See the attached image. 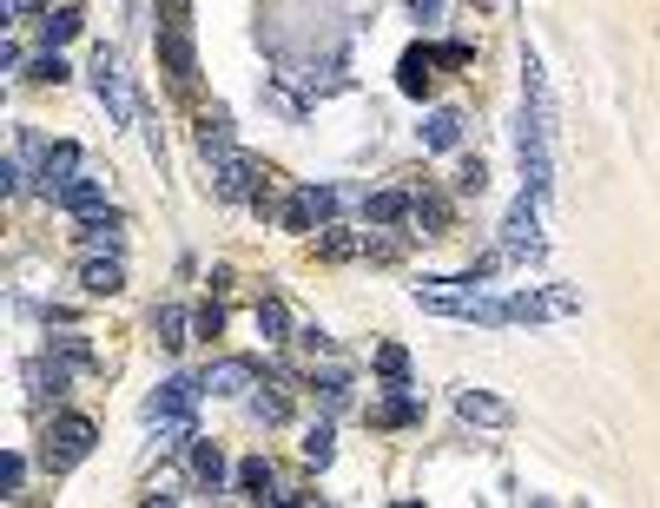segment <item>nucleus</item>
I'll list each match as a JSON object with an SVG mask.
<instances>
[{
  "label": "nucleus",
  "instance_id": "1",
  "mask_svg": "<svg viewBox=\"0 0 660 508\" xmlns=\"http://www.w3.org/2000/svg\"><path fill=\"white\" fill-rule=\"evenodd\" d=\"M516 152H522V192L548 199V93H542V66L535 53H522V132H516Z\"/></svg>",
  "mask_w": 660,
  "mask_h": 508
},
{
  "label": "nucleus",
  "instance_id": "2",
  "mask_svg": "<svg viewBox=\"0 0 660 508\" xmlns=\"http://www.w3.org/2000/svg\"><path fill=\"white\" fill-rule=\"evenodd\" d=\"M158 60L173 87L199 79V53H192V0H158Z\"/></svg>",
  "mask_w": 660,
  "mask_h": 508
},
{
  "label": "nucleus",
  "instance_id": "3",
  "mask_svg": "<svg viewBox=\"0 0 660 508\" xmlns=\"http://www.w3.org/2000/svg\"><path fill=\"white\" fill-rule=\"evenodd\" d=\"M503 251L509 265H529V258H542V199L535 192H522L516 205H509V218H503Z\"/></svg>",
  "mask_w": 660,
  "mask_h": 508
},
{
  "label": "nucleus",
  "instance_id": "4",
  "mask_svg": "<svg viewBox=\"0 0 660 508\" xmlns=\"http://www.w3.org/2000/svg\"><path fill=\"white\" fill-rule=\"evenodd\" d=\"M212 179H218V199L258 205V212H265V165H258L252 152H225V158L212 165Z\"/></svg>",
  "mask_w": 660,
  "mask_h": 508
},
{
  "label": "nucleus",
  "instance_id": "5",
  "mask_svg": "<svg viewBox=\"0 0 660 508\" xmlns=\"http://www.w3.org/2000/svg\"><path fill=\"white\" fill-rule=\"evenodd\" d=\"M93 93H100V106H106V119L113 126H126L139 106H132V87H126V66H119V53L113 47H100L93 53Z\"/></svg>",
  "mask_w": 660,
  "mask_h": 508
},
{
  "label": "nucleus",
  "instance_id": "6",
  "mask_svg": "<svg viewBox=\"0 0 660 508\" xmlns=\"http://www.w3.org/2000/svg\"><path fill=\"white\" fill-rule=\"evenodd\" d=\"M199 396H205V383H199V377H165V383L145 396V422H152V430H158V422H192Z\"/></svg>",
  "mask_w": 660,
  "mask_h": 508
},
{
  "label": "nucleus",
  "instance_id": "7",
  "mask_svg": "<svg viewBox=\"0 0 660 508\" xmlns=\"http://www.w3.org/2000/svg\"><path fill=\"white\" fill-rule=\"evenodd\" d=\"M582 310V291L548 284V291H516L509 297V323H548V317H574Z\"/></svg>",
  "mask_w": 660,
  "mask_h": 508
},
{
  "label": "nucleus",
  "instance_id": "8",
  "mask_svg": "<svg viewBox=\"0 0 660 508\" xmlns=\"http://www.w3.org/2000/svg\"><path fill=\"white\" fill-rule=\"evenodd\" d=\"M87 449H93V422L87 416H60L47 430V469H73Z\"/></svg>",
  "mask_w": 660,
  "mask_h": 508
},
{
  "label": "nucleus",
  "instance_id": "9",
  "mask_svg": "<svg viewBox=\"0 0 660 508\" xmlns=\"http://www.w3.org/2000/svg\"><path fill=\"white\" fill-rule=\"evenodd\" d=\"M205 396H244V390H258V357H218L199 370Z\"/></svg>",
  "mask_w": 660,
  "mask_h": 508
},
{
  "label": "nucleus",
  "instance_id": "10",
  "mask_svg": "<svg viewBox=\"0 0 660 508\" xmlns=\"http://www.w3.org/2000/svg\"><path fill=\"white\" fill-rule=\"evenodd\" d=\"M330 212H338V192H330V186H297L291 205H284V231H310V225H323Z\"/></svg>",
  "mask_w": 660,
  "mask_h": 508
},
{
  "label": "nucleus",
  "instance_id": "11",
  "mask_svg": "<svg viewBox=\"0 0 660 508\" xmlns=\"http://www.w3.org/2000/svg\"><path fill=\"white\" fill-rule=\"evenodd\" d=\"M73 179H79V145H73V139L47 145V158H40V192H47V199H60Z\"/></svg>",
  "mask_w": 660,
  "mask_h": 508
},
{
  "label": "nucleus",
  "instance_id": "12",
  "mask_svg": "<svg viewBox=\"0 0 660 508\" xmlns=\"http://www.w3.org/2000/svg\"><path fill=\"white\" fill-rule=\"evenodd\" d=\"M456 416L462 422H482V430H509V403L503 396H488V390H456Z\"/></svg>",
  "mask_w": 660,
  "mask_h": 508
},
{
  "label": "nucleus",
  "instance_id": "13",
  "mask_svg": "<svg viewBox=\"0 0 660 508\" xmlns=\"http://www.w3.org/2000/svg\"><path fill=\"white\" fill-rule=\"evenodd\" d=\"M79 244L87 251H106V258H119V244H126V218L106 205V212H93V218H79Z\"/></svg>",
  "mask_w": 660,
  "mask_h": 508
},
{
  "label": "nucleus",
  "instance_id": "14",
  "mask_svg": "<svg viewBox=\"0 0 660 508\" xmlns=\"http://www.w3.org/2000/svg\"><path fill=\"white\" fill-rule=\"evenodd\" d=\"M396 87H403L409 100H430V87H436V53H430V47H409L403 66H396Z\"/></svg>",
  "mask_w": 660,
  "mask_h": 508
},
{
  "label": "nucleus",
  "instance_id": "15",
  "mask_svg": "<svg viewBox=\"0 0 660 508\" xmlns=\"http://www.w3.org/2000/svg\"><path fill=\"white\" fill-rule=\"evenodd\" d=\"M462 126H469V119H462L456 106H436V113L417 126V132H423V152H456V145H462Z\"/></svg>",
  "mask_w": 660,
  "mask_h": 508
},
{
  "label": "nucleus",
  "instance_id": "16",
  "mask_svg": "<svg viewBox=\"0 0 660 508\" xmlns=\"http://www.w3.org/2000/svg\"><path fill=\"white\" fill-rule=\"evenodd\" d=\"M60 212H73V218H93V212H106V179H87V173H79L60 199H53Z\"/></svg>",
  "mask_w": 660,
  "mask_h": 508
},
{
  "label": "nucleus",
  "instance_id": "17",
  "mask_svg": "<svg viewBox=\"0 0 660 508\" xmlns=\"http://www.w3.org/2000/svg\"><path fill=\"white\" fill-rule=\"evenodd\" d=\"M79 284H87L93 297H119V291H126V271H119V258H106V251H93V258L79 265Z\"/></svg>",
  "mask_w": 660,
  "mask_h": 508
},
{
  "label": "nucleus",
  "instance_id": "18",
  "mask_svg": "<svg viewBox=\"0 0 660 508\" xmlns=\"http://www.w3.org/2000/svg\"><path fill=\"white\" fill-rule=\"evenodd\" d=\"M423 416V403L409 396V383H390V396L370 409V422H383V430H403V422H417Z\"/></svg>",
  "mask_w": 660,
  "mask_h": 508
},
{
  "label": "nucleus",
  "instance_id": "19",
  "mask_svg": "<svg viewBox=\"0 0 660 508\" xmlns=\"http://www.w3.org/2000/svg\"><path fill=\"white\" fill-rule=\"evenodd\" d=\"M186 462H192V482L218 495V482H225V449H218V443H199V436H192V443H186Z\"/></svg>",
  "mask_w": 660,
  "mask_h": 508
},
{
  "label": "nucleus",
  "instance_id": "20",
  "mask_svg": "<svg viewBox=\"0 0 660 508\" xmlns=\"http://www.w3.org/2000/svg\"><path fill=\"white\" fill-rule=\"evenodd\" d=\"M409 205H417V192L390 186V192H370V199H364V218H370V225H396V218H409Z\"/></svg>",
  "mask_w": 660,
  "mask_h": 508
},
{
  "label": "nucleus",
  "instance_id": "21",
  "mask_svg": "<svg viewBox=\"0 0 660 508\" xmlns=\"http://www.w3.org/2000/svg\"><path fill=\"white\" fill-rule=\"evenodd\" d=\"M186 330H192V317H186L179 304H158V310H152V336H158L165 351H186V344H192Z\"/></svg>",
  "mask_w": 660,
  "mask_h": 508
},
{
  "label": "nucleus",
  "instance_id": "22",
  "mask_svg": "<svg viewBox=\"0 0 660 508\" xmlns=\"http://www.w3.org/2000/svg\"><path fill=\"white\" fill-rule=\"evenodd\" d=\"M238 488L252 495V501H278V475H271V462H265V456H244V462H238Z\"/></svg>",
  "mask_w": 660,
  "mask_h": 508
},
{
  "label": "nucleus",
  "instance_id": "23",
  "mask_svg": "<svg viewBox=\"0 0 660 508\" xmlns=\"http://www.w3.org/2000/svg\"><path fill=\"white\" fill-rule=\"evenodd\" d=\"M409 218L423 225V238H449V199H443V192H417Z\"/></svg>",
  "mask_w": 660,
  "mask_h": 508
},
{
  "label": "nucleus",
  "instance_id": "24",
  "mask_svg": "<svg viewBox=\"0 0 660 508\" xmlns=\"http://www.w3.org/2000/svg\"><path fill=\"white\" fill-rule=\"evenodd\" d=\"M258 336H265V344H291V336H297L284 297H265V304H258Z\"/></svg>",
  "mask_w": 660,
  "mask_h": 508
},
{
  "label": "nucleus",
  "instance_id": "25",
  "mask_svg": "<svg viewBox=\"0 0 660 508\" xmlns=\"http://www.w3.org/2000/svg\"><path fill=\"white\" fill-rule=\"evenodd\" d=\"M79 27H87V21H79L73 0H66V8H47V14H40V40H47V47H66Z\"/></svg>",
  "mask_w": 660,
  "mask_h": 508
},
{
  "label": "nucleus",
  "instance_id": "26",
  "mask_svg": "<svg viewBox=\"0 0 660 508\" xmlns=\"http://www.w3.org/2000/svg\"><path fill=\"white\" fill-rule=\"evenodd\" d=\"M199 152H205L212 165L231 152V119H225V113H205V119H199Z\"/></svg>",
  "mask_w": 660,
  "mask_h": 508
},
{
  "label": "nucleus",
  "instance_id": "27",
  "mask_svg": "<svg viewBox=\"0 0 660 508\" xmlns=\"http://www.w3.org/2000/svg\"><path fill=\"white\" fill-rule=\"evenodd\" d=\"M330 456H338V430H330V422H310V430H304V462L330 469Z\"/></svg>",
  "mask_w": 660,
  "mask_h": 508
},
{
  "label": "nucleus",
  "instance_id": "28",
  "mask_svg": "<svg viewBox=\"0 0 660 508\" xmlns=\"http://www.w3.org/2000/svg\"><path fill=\"white\" fill-rule=\"evenodd\" d=\"M317 251H323V258H357V251H364V238H357V231H338V225H323Z\"/></svg>",
  "mask_w": 660,
  "mask_h": 508
},
{
  "label": "nucleus",
  "instance_id": "29",
  "mask_svg": "<svg viewBox=\"0 0 660 508\" xmlns=\"http://www.w3.org/2000/svg\"><path fill=\"white\" fill-rule=\"evenodd\" d=\"M377 377L409 383V351H403V344H377Z\"/></svg>",
  "mask_w": 660,
  "mask_h": 508
},
{
  "label": "nucleus",
  "instance_id": "30",
  "mask_svg": "<svg viewBox=\"0 0 660 508\" xmlns=\"http://www.w3.org/2000/svg\"><path fill=\"white\" fill-rule=\"evenodd\" d=\"M456 192H462V199H482V192H488V165H482V158H462V165H456Z\"/></svg>",
  "mask_w": 660,
  "mask_h": 508
},
{
  "label": "nucleus",
  "instance_id": "31",
  "mask_svg": "<svg viewBox=\"0 0 660 508\" xmlns=\"http://www.w3.org/2000/svg\"><path fill=\"white\" fill-rule=\"evenodd\" d=\"M284 416H291V403H284L278 390H258V396H252V422H265V430H271V422H284Z\"/></svg>",
  "mask_w": 660,
  "mask_h": 508
},
{
  "label": "nucleus",
  "instance_id": "32",
  "mask_svg": "<svg viewBox=\"0 0 660 508\" xmlns=\"http://www.w3.org/2000/svg\"><path fill=\"white\" fill-rule=\"evenodd\" d=\"M60 364H73V370H93V351L87 344H79V336H53V344H47Z\"/></svg>",
  "mask_w": 660,
  "mask_h": 508
},
{
  "label": "nucleus",
  "instance_id": "33",
  "mask_svg": "<svg viewBox=\"0 0 660 508\" xmlns=\"http://www.w3.org/2000/svg\"><path fill=\"white\" fill-rule=\"evenodd\" d=\"M27 79H40V87H47V79H53V87H60V79H66V60H60V47H47L34 66H27Z\"/></svg>",
  "mask_w": 660,
  "mask_h": 508
},
{
  "label": "nucleus",
  "instance_id": "34",
  "mask_svg": "<svg viewBox=\"0 0 660 508\" xmlns=\"http://www.w3.org/2000/svg\"><path fill=\"white\" fill-rule=\"evenodd\" d=\"M21 482H27V462L8 456V462H0V495H21Z\"/></svg>",
  "mask_w": 660,
  "mask_h": 508
},
{
  "label": "nucleus",
  "instance_id": "35",
  "mask_svg": "<svg viewBox=\"0 0 660 508\" xmlns=\"http://www.w3.org/2000/svg\"><path fill=\"white\" fill-rule=\"evenodd\" d=\"M192 330H199V336H218V330H225V310H218V304H205V310L192 317Z\"/></svg>",
  "mask_w": 660,
  "mask_h": 508
},
{
  "label": "nucleus",
  "instance_id": "36",
  "mask_svg": "<svg viewBox=\"0 0 660 508\" xmlns=\"http://www.w3.org/2000/svg\"><path fill=\"white\" fill-rule=\"evenodd\" d=\"M291 344H304V351H330V336H323V330H317V323H304V330H297V336H291Z\"/></svg>",
  "mask_w": 660,
  "mask_h": 508
},
{
  "label": "nucleus",
  "instance_id": "37",
  "mask_svg": "<svg viewBox=\"0 0 660 508\" xmlns=\"http://www.w3.org/2000/svg\"><path fill=\"white\" fill-rule=\"evenodd\" d=\"M436 60H443V66H469V47H462V40H449V47H436Z\"/></svg>",
  "mask_w": 660,
  "mask_h": 508
},
{
  "label": "nucleus",
  "instance_id": "38",
  "mask_svg": "<svg viewBox=\"0 0 660 508\" xmlns=\"http://www.w3.org/2000/svg\"><path fill=\"white\" fill-rule=\"evenodd\" d=\"M409 14H417V21H443V0H409Z\"/></svg>",
  "mask_w": 660,
  "mask_h": 508
}]
</instances>
